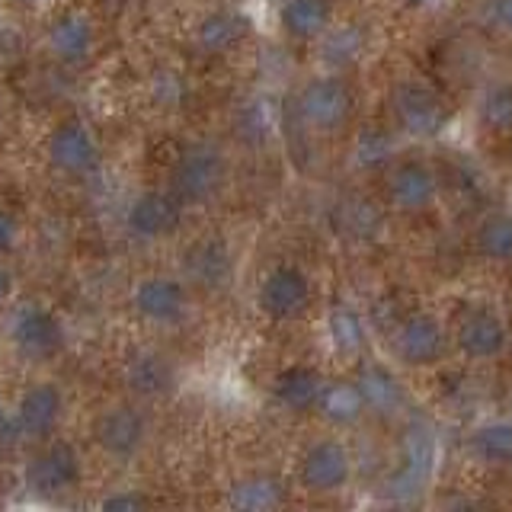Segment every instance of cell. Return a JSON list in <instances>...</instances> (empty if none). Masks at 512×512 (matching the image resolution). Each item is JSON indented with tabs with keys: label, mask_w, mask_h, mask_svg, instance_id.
<instances>
[{
	"label": "cell",
	"mask_w": 512,
	"mask_h": 512,
	"mask_svg": "<svg viewBox=\"0 0 512 512\" xmlns=\"http://www.w3.org/2000/svg\"><path fill=\"white\" fill-rule=\"evenodd\" d=\"M4 336L13 356L26 365H48L68 349V327H64L61 314L39 298L13 301Z\"/></svg>",
	"instance_id": "1"
},
{
	"label": "cell",
	"mask_w": 512,
	"mask_h": 512,
	"mask_svg": "<svg viewBox=\"0 0 512 512\" xmlns=\"http://www.w3.org/2000/svg\"><path fill=\"white\" fill-rule=\"evenodd\" d=\"M84 455L80 448L61 436L29 445V455L20 468V480L26 493L42 500H61L84 484Z\"/></svg>",
	"instance_id": "2"
},
{
	"label": "cell",
	"mask_w": 512,
	"mask_h": 512,
	"mask_svg": "<svg viewBox=\"0 0 512 512\" xmlns=\"http://www.w3.org/2000/svg\"><path fill=\"white\" fill-rule=\"evenodd\" d=\"M90 436L96 452L116 464H132L151 439V420L138 400H116L93 416Z\"/></svg>",
	"instance_id": "3"
},
{
	"label": "cell",
	"mask_w": 512,
	"mask_h": 512,
	"mask_svg": "<svg viewBox=\"0 0 512 512\" xmlns=\"http://www.w3.org/2000/svg\"><path fill=\"white\" fill-rule=\"evenodd\" d=\"M45 164L52 173L64 176V180H90L103 167V148L93 128L84 119H64L58 122L45 138Z\"/></svg>",
	"instance_id": "4"
},
{
	"label": "cell",
	"mask_w": 512,
	"mask_h": 512,
	"mask_svg": "<svg viewBox=\"0 0 512 512\" xmlns=\"http://www.w3.org/2000/svg\"><path fill=\"white\" fill-rule=\"evenodd\" d=\"M224 180H228V160H224L218 144L208 141L189 144L170 167V189L180 196L186 208L212 202L221 192Z\"/></svg>",
	"instance_id": "5"
},
{
	"label": "cell",
	"mask_w": 512,
	"mask_h": 512,
	"mask_svg": "<svg viewBox=\"0 0 512 512\" xmlns=\"http://www.w3.org/2000/svg\"><path fill=\"white\" fill-rule=\"evenodd\" d=\"M10 404L16 413V423H20L23 442L36 445L61 432L64 416H68V391L55 378H36L26 388H20V394Z\"/></svg>",
	"instance_id": "6"
},
{
	"label": "cell",
	"mask_w": 512,
	"mask_h": 512,
	"mask_svg": "<svg viewBox=\"0 0 512 512\" xmlns=\"http://www.w3.org/2000/svg\"><path fill=\"white\" fill-rule=\"evenodd\" d=\"M128 304H132L135 317L144 320L148 327H180L192 308L189 282L183 276H167V272L141 276L132 285Z\"/></svg>",
	"instance_id": "7"
},
{
	"label": "cell",
	"mask_w": 512,
	"mask_h": 512,
	"mask_svg": "<svg viewBox=\"0 0 512 512\" xmlns=\"http://www.w3.org/2000/svg\"><path fill=\"white\" fill-rule=\"evenodd\" d=\"M42 48L61 68L68 71L87 68L96 55V26L90 20V13L80 7L55 10L42 29Z\"/></svg>",
	"instance_id": "8"
},
{
	"label": "cell",
	"mask_w": 512,
	"mask_h": 512,
	"mask_svg": "<svg viewBox=\"0 0 512 512\" xmlns=\"http://www.w3.org/2000/svg\"><path fill=\"white\" fill-rule=\"evenodd\" d=\"M186 205L180 196L167 189H144L125 208V231L141 244H157V240L173 237L183 224Z\"/></svg>",
	"instance_id": "9"
},
{
	"label": "cell",
	"mask_w": 512,
	"mask_h": 512,
	"mask_svg": "<svg viewBox=\"0 0 512 512\" xmlns=\"http://www.w3.org/2000/svg\"><path fill=\"white\" fill-rule=\"evenodd\" d=\"M352 106H356L352 103V90L336 74L308 80L295 96L298 119L314 128V132H336V128H343L352 116Z\"/></svg>",
	"instance_id": "10"
},
{
	"label": "cell",
	"mask_w": 512,
	"mask_h": 512,
	"mask_svg": "<svg viewBox=\"0 0 512 512\" xmlns=\"http://www.w3.org/2000/svg\"><path fill=\"white\" fill-rule=\"evenodd\" d=\"M391 106H394L397 125L413 138H436L448 122L442 96L432 87L420 84V80L397 84L391 93Z\"/></svg>",
	"instance_id": "11"
},
{
	"label": "cell",
	"mask_w": 512,
	"mask_h": 512,
	"mask_svg": "<svg viewBox=\"0 0 512 512\" xmlns=\"http://www.w3.org/2000/svg\"><path fill=\"white\" fill-rule=\"evenodd\" d=\"M311 304V279L292 263L269 269L260 288H256V308L269 320H295Z\"/></svg>",
	"instance_id": "12"
},
{
	"label": "cell",
	"mask_w": 512,
	"mask_h": 512,
	"mask_svg": "<svg viewBox=\"0 0 512 512\" xmlns=\"http://www.w3.org/2000/svg\"><path fill=\"white\" fill-rule=\"evenodd\" d=\"M352 474V455L340 439H317L301 455L298 477L301 487L311 493H336L346 487Z\"/></svg>",
	"instance_id": "13"
},
{
	"label": "cell",
	"mask_w": 512,
	"mask_h": 512,
	"mask_svg": "<svg viewBox=\"0 0 512 512\" xmlns=\"http://www.w3.org/2000/svg\"><path fill=\"white\" fill-rule=\"evenodd\" d=\"M231 276H234V253L228 247V240L218 234L199 237L183 253V279L202 288V292H221V288H228Z\"/></svg>",
	"instance_id": "14"
},
{
	"label": "cell",
	"mask_w": 512,
	"mask_h": 512,
	"mask_svg": "<svg viewBox=\"0 0 512 512\" xmlns=\"http://www.w3.org/2000/svg\"><path fill=\"white\" fill-rule=\"evenodd\" d=\"M122 381L135 400H160L176 388V365L167 352L141 346L122 365Z\"/></svg>",
	"instance_id": "15"
},
{
	"label": "cell",
	"mask_w": 512,
	"mask_h": 512,
	"mask_svg": "<svg viewBox=\"0 0 512 512\" xmlns=\"http://www.w3.org/2000/svg\"><path fill=\"white\" fill-rule=\"evenodd\" d=\"M391 349L404 365H432L445 352V327L432 314L416 311L394 327Z\"/></svg>",
	"instance_id": "16"
},
{
	"label": "cell",
	"mask_w": 512,
	"mask_h": 512,
	"mask_svg": "<svg viewBox=\"0 0 512 512\" xmlns=\"http://www.w3.org/2000/svg\"><path fill=\"white\" fill-rule=\"evenodd\" d=\"M436 196H439V180L423 160H400V164L391 170L388 199L397 212L420 215L436 202Z\"/></svg>",
	"instance_id": "17"
},
{
	"label": "cell",
	"mask_w": 512,
	"mask_h": 512,
	"mask_svg": "<svg viewBox=\"0 0 512 512\" xmlns=\"http://www.w3.org/2000/svg\"><path fill=\"white\" fill-rule=\"evenodd\" d=\"M458 349L464 352L468 359H493L500 356L506 349L509 340V330H506V320L496 314L493 308H471L458 320Z\"/></svg>",
	"instance_id": "18"
},
{
	"label": "cell",
	"mask_w": 512,
	"mask_h": 512,
	"mask_svg": "<svg viewBox=\"0 0 512 512\" xmlns=\"http://www.w3.org/2000/svg\"><path fill=\"white\" fill-rule=\"evenodd\" d=\"M356 384H359V391L365 397L368 413L384 416V420L397 416L400 410H404V404H407L404 384H400V378L391 372V368H384L381 362H365L359 368Z\"/></svg>",
	"instance_id": "19"
},
{
	"label": "cell",
	"mask_w": 512,
	"mask_h": 512,
	"mask_svg": "<svg viewBox=\"0 0 512 512\" xmlns=\"http://www.w3.org/2000/svg\"><path fill=\"white\" fill-rule=\"evenodd\" d=\"M320 391H324V378H320V372L311 365H292L272 381V400L288 413L317 410Z\"/></svg>",
	"instance_id": "20"
},
{
	"label": "cell",
	"mask_w": 512,
	"mask_h": 512,
	"mask_svg": "<svg viewBox=\"0 0 512 512\" xmlns=\"http://www.w3.org/2000/svg\"><path fill=\"white\" fill-rule=\"evenodd\" d=\"M330 20H333L330 0H282L279 23L298 42L320 39L330 29Z\"/></svg>",
	"instance_id": "21"
},
{
	"label": "cell",
	"mask_w": 512,
	"mask_h": 512,
	"mask_svg": "<svg viewBox=\"0 0 512 512\" xmlns=\"http://www.w3.org/2000/svg\"><path fill=\"white\" fill-rule=\"evenodd\" d=\"M247 32H250L247 16L231 13V10L208 13L196 26V48L205 55H228L231 48H237L247 39Z\"/></svg>",
	"instance_id": "22"
},
{
	"label": "cell",
	"mask_w": 512,
	"mask_h": 512,
	"mask_svg": "<svg viewBox=\"0 0 512 512\" xmlns=\"http://www.w3.org/2000/svg\"><path fill=\"white\" fill-rule=\"evenodd\" d=\"M317 413L324 416L330 426H356L368 413L365 397L356 381H324V391L317 400Z\"/></svg>",
	"instance_id": "23"
},
{
	"label": "cell",
	"mask_w": 512,
	"mask_h": 512,
	"mask_svg": "<svg viewBox=\"0 0 512 512\" xmlns=\"http://www.w3.org/2000/svg\"><path fill=\"white\" fill-rule=\"evenodd\" d=\"M228 503L237 509H250V512H260V509H276L285 503V487L276 474L269 471H256L234 480V487L228 490Z\"/></svg>",
	"instance_id": "24"
},
{
	"label": "cell",
	"mask_w": 512,
	"mask_h": 512,
	"mask_svg": "<svg viewBox=\"0 0 512 512\" xmlns=\"http://www.w3.org/2000/svg\"><path fill=\"white\" fill-rule=\"evenodd\" d=\"M468 452L480 464L512 468V420H490L484 426H477L468 439Z\"/></svg>",
	"instance_id": "25"
},
{
	"label": "cell",
	"mask_w": 512,
	"mask_h": 512,
	"mask_svg": "<svg viewBox=\"0 0 512 512\" xmlns=\"http://www.w3.org/2000/svg\"><path fill=\"white\" fill-rule=\"evenodd\" d=\"M365 52V36L359 26H333L324 32V45H320V58H324L327 68L333 71H346L352 68Z\"/></svg>",
	"instance_id": "26"
},
{
	"label": "cell",
	"mask_w": 512,
	"mask_h": 512,
	"mask_svg": "<svg viewBox=\"0 0 512 512\" xmlns=\"http://www.w3.org/2000/svg\"><path fill=\"white\" fill-rule=\"evenodd\" d=\"M477 253L484 256V260H493V263L512 260V215L509 212H493L480 221Z\"/></svg>",
	"instance_id": "27"
},
{
	"label": "cell",
	"mask_w": 512,
	"mask_h": 512,
	"mask_svg": "<svg viewBox=\"0 0 512 512\" xmlns=\"http://www.w3.org/2000/svg\"><path fill=\"white\" fill-rule=\"evenodd\" d=\"M327 333H330L333 349L346 352V356H356L365 346V324L349 304H333V311L327 317Z\"/></svg>",
	"instance_id": "28"
},
{
	"label": "cell",
	"mask_w": 512,
	"mask_h": 512,
	"mask_svg": "<svg viewBox=\"0 0 512 512\" xmlns=\"http://www.w3.org/2000/svg\"><path fill=\"white\" fill-rule=\"evenodd\" d=\"M480 125L493 135H512V84H493L480 100Z\"/></svg>",
	"instance_id": "29"
},
{
	"label": "cell",
	"mask_w": 512,
	"mask_h": 512,
	"mask_svg": "<svg viewBox=\"0 0 512 512\" xmlns=\"http://www.w3.org/2000/svg\"><path fill=\"white\" fill-rule=\"evenodd\" d=\"M237 125H240V135L247 141H266L272 135V128H276V119H272V106L266 100H253L240 109L237 116Z\"/></svg>",
	"instance_id": "30"
},
{
	"label": "cell",
	"mask_w": 512,
	"mask_h": 512,
	"mask_svg": "<svg viewBox=\"0 0 512 512\" xmlns=\"http://www.w3.org/2000/svg\"><path fill=\"white\" fill-rule=\"evenodd\" d=\"M189 96V87L180 71H157L151 77V100L160 109H176L183 106V100Z\"/></svg>",
	"instance_id": "31"
},
{
	"label": "cell",
	"mask_w": 512,
	"mask_h": 512,
	"mask_svg": "<svg viewBox=\"0 0 512 512\" xmlns=\"http://www.w3.org/2000/svg\"><path fill=\"white\" fill-rule=\"evenodd\" d=\"M394 151V141L388 132H381V128H365L356 141V160L362 167H381L384 160L391 157Z\"/></svg>",
	"instance_id": "32"
},
{
	"label": "cell",
	"mask_w": 512,
	"mask_h": 512,
	"mask_svg": "<svg viewBox=\"0 0 512 512\" xmlns=\"http://www.w3.org/2000/svg\"><path fill=\"white\" fill-rule=\"evenodd\" d=\"M26 244V221L20 212H13L10 205L0 202V256H16L20 247Z\"/></svg>",
	"instance_id": "33"
},
{
	"label": "cell",
	"mask_w": 512,
	"mask_h": 512,
	"mask_svg": "<svg viewBox=\"0 0 512 512\" xmlns=\"http://www.w3.org/2000/svg\"><path fill=\"white\" fill-rule=\"evenodd\" d=\"M23 432L16 423V413L10 400H0V452H10V448H23Z\"/></svg>",
	"instance_id": "34"
},
{
	"label": "cell",
	"mask_w": 512,
	"mask_h": 512,
	"mask_svg": "<svg viewBox=\"0 0 512 512\" xmlns=\"http://www.w3.org/2000/svg\"><path fill=\"white\" fill-rule=\"evenodd\" d=\"M16 292H20V276H16L7 256H0V314H7L13 308Z\"/></svg>",
	"instance_id": "35"
},
{
	"label": "cell",
	"mask_w": 512,
	"mask_h": 512,
	"mask_svg": "<svg viewBox=\"0 0 512 512\" xmlns=\"http://www.w3.org/2000/svg\"><path fill=\"white\" fill-rule=\"evenodd\" d=\"M103 509H138V506H148V496H141L135 490H128V493H109L100 500Z\"/></svg>",
	"instance_id": "36"
},
{
	"label": "cell",
	"mask_w": 512,
	"mask_h": 512,
	"mask_svg": "<svg viewBox=\"0 0 512 512\" xmlns=\"http://www.w3.org/2000/svg\"><path fill=\"white\" fill-rule=\"evenodd\" d=\"M493 23L500 26L503 32H512V0H493Z\"/></svg>",
	"instance_id": "37"
},
{
	"label": "cell",
	"mask_w": 512,
	"mask_h": 512,
	"mask_svg": "<svg viewBox=\"0 0 512 512\" xmlns=\"http://www.w3.org/2000/svg\"><path fill=\"white\" fill-rule=\"evenodd\" d=\"M413 7H423V10H429V7H439L442 0H410Z\"/></svg>",
	"instance_id": "38"
},
{
	"label": "cell",
	"mask_w": 512,
	"mask_h": 512,
	"mask_svg": "<svg viewBox=\"0 0 512 512\" xmlns=\"http://www.w3.org/2000/svg\"><path fill=\"white\" fill-rule=\"evenodd\" d=\"M16 4H26V7H42V4H52V0H16Z\"/></svg>",
	"instance_id": "39"
}]
</instances>
